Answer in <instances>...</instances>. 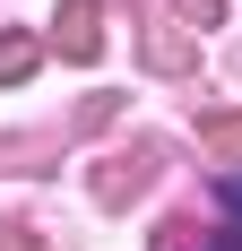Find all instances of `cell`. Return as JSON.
I'll use <instances>...</instances> for the list:
<instances>
[{"mask_svg": "<svg viewBox=\"0 0 242 251\" xmlns=\"http://www.w3.org/2000/svg\"><path fill=\"white\" fill-rule=\"evenodd\" d=\"M70 52H78V61L96 52V0H70Z\"/></svg>", "mask_w": 242, "mask_h": 251, "instance_id": "cell-1", "label": "cell"}, {"mask_svg": "<svg viewBox=\"0 0 242 251\" xmlns=\"http://www.w3.org/2000/svg\"><path fill=\"white\" fill-rule=\"evenodd\" d=\"M35 70V35H9V44H0V78H26Z\"/></svg>", "mask_w": 242, "mask_h": 251, "instance_id": "cell-2", "label": "cell"}, {"mask_svg": "<svg viewBox=\"0 0 242 251\" xmlns=\"http://www.w3.org/2000/svg\"><path fill=\"white\" fill-rule=\"evenodd\" d=\"M208 148H242V122H208Z\"/></svg>", "mask_w": 242, "mask_h": 251, "instance_id": "cell-3", "label": "cell"}, {"mask_svg": "<svg viewBox=\"0 0 242 251\" xmlns=\"http://www.w3.org/2000/svg\"><path fill=\"white\" fill-rule=\"evenodd\" d=\"M156 251H191V226H173V234H156Z\"/></svg>", "mask_w": 242, "mask_h": 251, "instance_id": "cell-4", "label": "cell"}, {"mask_svg": "<svg viewBox=\"0 0 242 251\" xmlns=\"http://www.w3.org/2000/svg\"><path fill=\"white\" fill-rule=\"evenodd\" d=\"M225 208H242V182H225Z\"/></svg>", "mask_w": 242, "mask_h": 251, "instance_id": "cell-5", "label": "cell"}]
</instances>
